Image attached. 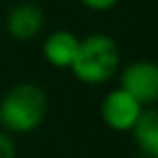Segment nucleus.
<instances>
[{
  "label": "nucleus",
  "instance_id": "nucleus-2",
  "mask_svg": "<svg viewBox=\"0 0 158 158\" xmlns=\"http://www.w3.org/2000/svg\"><path fill=\"white\" fill-rule=\"evenodd\" d=\"M120 48L108 34H90L80 38L76 56L70 64L74 78L84 84H104L120 72Z\"/></svg>",
  "mask_w": 158,
  "mask_h": 158
},
{
  "label": "nucleus",
  "instance_id": "nucleus-4",
  "mask_svg": "<svg viewBox=\"0 0 158 158\" xmlns=\"http://www.w3.org/2000/svg\"><path fill=\"white\" fill-rule=\"evenodd\" d=\"M142 104L126 92L124 88H114L102 98L100 102V116L102 122L106 124L110 130L114 132H130L132 126L136 124L140 112H142Z\"/></svg>",
  "mask_w": 158,
  "mask_h": 158
},
{
  "label": "nucleus",
  "instance_id": "nucleus-7",
  "mask_svg": "<svg viewBox=\"0 0 158 158\" xmlns=\"http://www.w3.org/2000/svg\"><path fill=\"white\" fill-rule=\"evenodd\" d=\"M130 134L142 154L150 158H158V108L156 106L142 108Z\"/></svg>",
  "mask_w": 158,
  "mask_h": 158
},
{
  "label": "nucleus",
  "instance_id": "nucleus-6",
  "mask_svg": "<svg viewBox=\"0 0 158 158\" xmlns=\"http://www.w3.org/2000/svg\"><path fill=\"white\" fill-rule=\"evenodd\" d=\"M80 38L74 34L72 30H54L44 38L42 44V56L54 68H70L74 56H76Z\"/></svg>",
  "mask_w": 158,
  "mask_h": 158
},
{
  "label": "nucleus",
  "instance_id": "nucleus-10",
  "mask_svg": "<svg viewBox=\"0 0 158 158\" xmlns=\"http://www.w3.org/2000/svg\"><path fill=\"white\" fill-rule=\"evenodd\" d=\"M138 158H150V156H146V154H142V152H140V154H138Z\"/></svg>",
  "mask_w": 158,
  "mask_h": 158
},
{
  "label": "nucleus",
  "instance_id": "nucleus-1",
  "mask_svg": "<svg viewBox=\"0 0 158 158\" xmlns=\"http://www.w3.org/2000/svg\"><path fill=\"white\" fill-rule=\"evenodd\" d=\"M48 114V96L42 86L20 82L0 100V126L10 134H28L42 126Z\"/></svg>",
  "mask_w": 158,
  "mask_h": 158
},
{
  "label": "nucleus",
  "instance_id": "nucleus-9",
  "mask_svg": "<svg viewBox=\"0 0 158 158\" xmlns=\"http://www.w3.org/2000/svg\"><path fill=\"white\" fill-rule=\"evenodd\" d=\"M80 2L92 12H106L110 8H114L118 0H80Z\"/></svg>",
  "mask_w": 158,
  "mask_h": 158
},
{
  "label": "nucleus",
  "instance_id": "nucleus-3",
  "mask_svg": "<svg viewBox=\"0 0 158 158\" xmlns=\"http://www.w3.org/2000/svg\"><path fill=\"white\" fill-rule=\"evenodd\" d=\"M120 88L130 92L142 106L158 104V62L134 60L120 70Z\"/></svg>",
  "mask_w": 158,
  "mask_h": 158
},
{
  "label": "nucleus",
  "instance_id": "nucleus-5",
  "mask_svg": "<svg viewBox=\"0 0 158 158\" xmlns=\"http://www.w3.org/2000/svg\"><path fill=\"white\" fill-rule=\"evenodd\" d=\"M44 20V10L36 2H18L6 14V32L14 40L26 42L40 34Z\"/></svg>",
  "mask_w": 158,
  "mask_h": 158
},
{
  "label": "nucleus",
  "instance_id": "nucleus-8",
  "mask_svg": "<svg viewBox=\"0 0 158 158\" xmlns=\"http://www.w3.org/2000/svg\"><path fill=\"white\" fill-rule=\"evenodd\" d=\"M18 156V148L12 138L10 132L0 128V158H16Z\"/></svg>",
  "mask_w": 158,
  "mask_h": 158
}]
</instances>
